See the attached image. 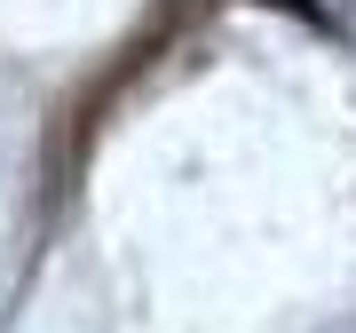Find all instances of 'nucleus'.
<instances>
[{
	"label": "nucleus",
	"instance_id": "f257e3e1",
	"mask_svg": "<svg viewBox=\"0 0 356 333\" xmlns=\"http://www.w3.org/2000/svg\"><path fill=\"white\" fill-rule=\"evenodd\" d=\"M261 8H285V16H301V24H325V0H261Z\"/></svg>",
	"mask_w": 356,
	"mask_h": 333
}]
</instances>
